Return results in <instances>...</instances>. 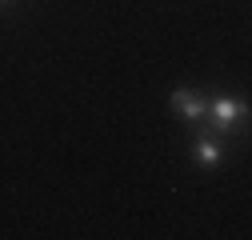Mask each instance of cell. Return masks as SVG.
<instances>
[{
	"mask_svg": "<svg viewBox=\"0 0 252 240\" xmlns=\"http://www.w3.org/2000/svg\"><path fill=\"white\" fill-rule=\"evenodd\" d=\"M204 120L212 124L216 136H224V132L240 128V120H244V100H236V96H216V100H208Z\"/></svg>",
	"mask_w": 252,
	"mask_h": 240,
	"instance_id": "1",
	"label": "cell"
},
{
	"mask_svg": "<svg viewBox=\"0 0 252 240\" xmlns=\"http://www.w3.org/2000/svg\"><path fill=\"white\" fill-rule=\"evenodd\" d=\"M168 100H172V108H176V116H180V120H192V124H196V120H204L208 100L196 92V88H176Z\"/></svg>",
	"mask_w": 252,
	"mask_h": 240,
	"instance_id": "2",
	"label": "cell"
},
{
	"mask_svg": "<svg viewBox=\"0 0 252 240\" xmlns=\"http://www.w3.org/2000/svg\"><path fill=\"white\" fill-rule=\"evenodd\" d=\"M192 160H196L200 168H216L220 160H224V148H220L216 132H208V136H196V144H192Z\"/></svg>",
	"mask_w": 252,
	"mask_h": 240,
	"instance_id": "3",
	"label": "cell"
}]
</instances>
